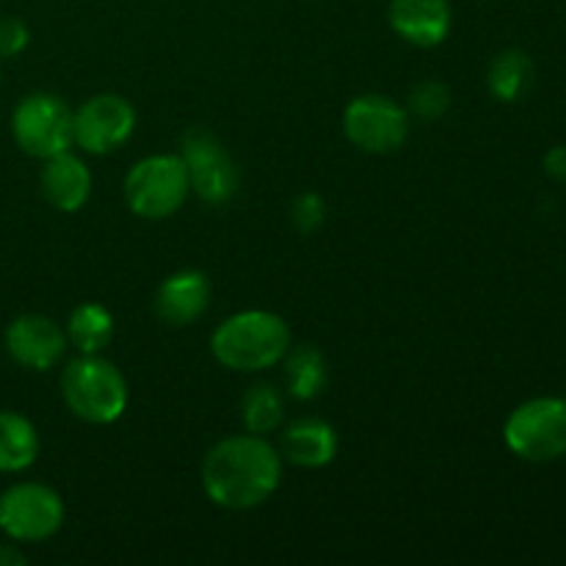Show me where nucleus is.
I'll use <instances>...</instances> for the list:
<instances>
[{
	"label": "nucleus",
	"mask_w": 566,
	"mask_h": 566,
	"mask_svg": "<svg viewBox=\"0 0 566 566\" xmlns=\"http://www.w3.org/2000/svg\"><path fill=\"white\" fill-rule=\"evenodd\" d=\"M282 457L265 437H224L202 462L205 495L230 512L258 509L280 490Z\"/></svg>",
	"instance_id": "obj_1"
},
{
	"label": "nucleus",
	"mask_w": 566,
	"mask_h": 566,
	"mask_svg": "<svg viewBox=\"0 0 566 566\" xmlns=\"http://www.w3.org/2000/svg\"><path fill=\"white\" fill-rule=\"evenodd\" d=\"M291 348V329L282 315L269 310H243L216 326L210 352L216 363L238 374H260L285 359Z\"/></svg>",
	"instance_id": "obj_2"
},
{
	"label": "nucleus",
	"mask_w": 566,
	"mask_h": 566,
	"mask_svg": "<svg viewBox=\"0 0 566 566\" xmlns=\"http://www.w3.org/2000/svg\"><path fill=\"white\" fill-rule=\"evenodd\" d=\"M61 398L83 423L111 426L125 415L130 390L114 363L99 354H81L61 374Z\"/></svg>",
	"instance_id": "obj_3"
},
{
	"label": "nucleus",
	"mask_w": 566,
	"mask_h": 566,
	"mask_svg": "<svg viewBox=\"0 0 566 566\" xmlns=\"http://www.w3.org/2000/svg\"><path fill=\"white\" fill-rule=\"evenodd\" d=\"M191 175L180 155H149L125 177V202L138 219H169L186 205Z\"/></svg>",
	"instance_id": "obj_4"
},
{
	"label": "nucleus",
	"mask_w": 566,
	"mask_h": 566,
	"mask_svg": "<svg viewBox=\"0 0 566 566\" xmlns=\"http://www.w3.org/2000/svg\"><path fill=\"white\" fill-rule=\"evenodd\" d=\"M509 451L523 462L547 464L566 457V398H531L503 426Z\"/></svg>",
	"instance_id": "obj_5"
},
{
	"label": "nucleus",
	"mask_w": 566,
	"mask_h": 566,
	"mask_svg": "<svg viewBox=\"0 0 566 566\" xmlns=\"http://www.w3.org/2000/svg\"><path fill=\"white\" fill-rule=\"evenodd\" d=\"M11 136L25 155L48 160L72 147V111L61 97L33 92L11 114Z\"/></svg>",
	"instance_id": "obj_6"
},
{
	"label": "nucleus",
	"mask_w": 566,
	"mask_h": 566,
	"mask_svg": "<svg viewBox=\"0 0 566 566\" xmlns=\"http://www.w3.org/2000/svg\"><path fill=\"white\" fill-rule=\"evenodd\" d=\"M64 501L39 481H22L0 495V531L17 545L44 542L64 525Z\"/></svg>",
	"instance_id": "obj_7"
},
{
	"label": "nucleus",
	"mask_w": 566,
	"mask_h": 566,
	"mask_svg": "<svg viewBox=\"0 0 566 566\" xmlns=\"http://www.w3.org/2000/svg\"><path fill=\"white\" fill-rule=\"evenodd\" d=\"M343 133L368 155H390L409 138V111L385 94H359L343 111Z\"/></svg>",
	"instance_id": "obj_8"
},
{
	"label": "nucleus",
	"mask_w": 566,
	"mask_h": 566,
	"mask_svg": "<svg viewBox=\"0 0 566 566\" xmlns=\"http://www.w3.org/2000/svg\"><path fill=\"white\" fill-rule=\"evenodd\" d=\"M182 164L191 175V191L208 205H227L241 188V175L230 155L221 149L213 133L191 127L182 136Z\"/></svg>",
	"instance_id": "obj_9"
},
{
	"label": "nucleus",
	"mask_w": 566,
	"mask_h": 566,
	"mask_svg": "<svg viewBox=\"0 0 566 566\" xmlns=\"http://www.w3.org/2000/svg\"><path fill=\"white\" fill-rule=\"evenodd\" d=\"M136 130V111L119 94H94L72 111V142L88 155L116 153Z\"/></svg>",
	"instance_id": "obj_10"
},
{
	"label": "nucleus",
	"mask_w": 566,
	"mask_h": 566,
	"mask_svg": "<svg viewBox=\"0 0 566 566\" xmlns=\"http://www.w3.org/2000/svg\"><path fill=\"white\" fill-rule=\"evenodd\" d=\"M6 352L22 368L44 374L64 357L66 332L48 315H17L6 329Z\"/></svg>",
	"instance_id": "obj_11"
},
{
	"label": "nucleus",
	"mask_w": 566,
	"mask_h": 566,
	"mask_svg": "<svg viewBox=\"0 0 566 566\" xmlns=\"http://www.w3.org/2000/svg\"><path fill=\"white\" fill-rule=\"evenodd\" d=\"M390 25L415 48H437L453 25L448 0H390Z\"/></svg>",
	"instance_id": "obj_12"
},
{
	"label": "nucleus",
	"mask_w": 566,
	"mask_h": 566,
	"mask_svg": "<svg viewBox=\"0 0 566 566\" xmlns=\"http://www.w3.org/2000/svg\"><path fill=\"white\" fill-rule=\"evenodd\" d=\"M210 304V282L202 271H177L160 282L155 313L166 326H188L202 318Z\"/></svg>",
	"instance_id": "obj_13"
},
{
	"label": "nucleus",
	"mask_w": 566,
	"mask_h": 566,
	"mask_svg": "<svg viewBox=\"0 0 566 566\" xmlns=\"http://www.w3.org/2000/svg\"><path fill=\"white\" fill-rule=\"evenodd\" d=\"M42 193L61 213H77L92 197V171L70 149L44 160Z\"/></svg>",
	"instance_id": "obj_14"
},
{
	"label": "nucleus",
	"mask_w": 566,
	"mask_h": 566,
	"mask_svg": "<svg viewBox=\"0 0 566 566\" xmlns=\"http://www.w3.org/2000/svg\"><path fill=\"white\" fill-rule=\"evenodd\" d=\"M280 457L304 470H318L335 462L337 434L326 420L298 418L280 434Z\"/></svg>",
	"instance_id": "obj_15"
},
{
	"label": "nucleus",
	"mask_w": 566,
	"mask_h": 566,
	"mask_svg": "<svg viewBox=\"0 0 566 566\" xmlns=\"http://www.w3.org/2000/svg\"><path fill=\"white\" fill-rule=\"evenodd\" d=\"M39 459V434L28 418L0 409V473H22Z\"/></svg>",
	"instance_id": "obj_16"
},
{
	"label": "nucleus",
	"mask_w": 566,
	"mask_h": 566,
	"mask_svg": "<svg viewBox=\"0 0 566 566\" xmlns=\"http://www.w3.org/2000/svg\"><path fill=\"white\" fill-rule=\"evenodd\" d=\"M329 381L326 357L310 343L287 348L285 354V385L296 401H315Z\"/></svg>",
	"instance_id": "obj_17"
},
{
	"label": "nucleus",
	"mask_w": 566,
	"mask_h": 566,
	"mask_svg": "<svg viewBox=\"0 0 566 566\" xmlns=\"http://www.w3.org/2000/svg\"><path fill=\"white\" fill-rule=\"evenodd\" d=\"M114 340V315L103 304H77L66 321V343L81 354H103Z\"/></svg>",
	"instance_id": "obj_18"
},
{
	"label": "nucleus",
	"mask_w": 566,
	"mask_h": 566,
	"mask_svg": "<svg viewBox=\"0 0 566 566\" xmlns=\"http://www.w3.org/2000/svg\"><path fill=\"white\" fill-rule=\"evenodd\" d=\"M241 418L249 434L269 437L285 423V398L271 381H258L241 398Z\"/></svg>",
	"instance_id": "obj_19"
},
{
	"label": "nucleus",
	"mask_w": 566,
	"mask_h": 566,
	"mask_svg": "<svg viewBox=\"0 0 566 566\" xmlns=\"http://www.w3.org/2000/svg\"><path fill=\"white\" fill-rule=\"evenodd\" d=\"M531 72H534V64H531V59L523 50H503L490 64V72H486L492 97L501 99V103L520 99L525 88H528Z\"/></svg>",
	"instance_id": "obj_20"
},
{
	"label": "nucleus",
	"mask_w": 566,
	"mask_h": 566,
	"mask_svg": "<svg viewBox=\"0 0 566 566\" xmlns=\"http://www.w3.org/2000/svg\"><path fill=\"white\" fill-rule=\"evenodd\" d=\"M451 108V92L442 81H423L409 92V111L420 119H440Z\"/></svg>",
	"instance_id": "obj_21"
},
{
	"label": "nucleus",
	"mask_w": 566,
	"mask_h": 566,
	"mask_svg": "<svg viewBox=\"0 0 566 566\" xmlns=\"http://www.w3.org/2000/svg\"><path fill=\"white\" fill-rule=\"evenodd\" d=\"M291 221L302 235H310V232L321 230L326 221V202L324 197L318 193L307 191V193H298L296 202L291 208Z\"/></svg>",
	"instance_id": "obj_22"
},
{
	"label": "nucleus",
	"mask_w": 566,
	"mask_h": 566,
	"mask_svg": "<svg viewBox=\"0 0 566 566\" xmlns=\"http://www.w3.org/2000/svg\"><path fill=\"white\" fill-rule=\"evenodd\" d=\"M31 42V33L28 25L17 17H3L0 20V59H14Z\"/></svg>",
	"instance_id": "obj_23"
},
{
	"label": "nucleus",
	"mask_w": 566,
	"mask_h": 566,
	"mask_svg": "<svg viewBox=\"0 0 566 566\" xmlns=\"http://www.w3.org/2000/svg\"><path fill=\"white\" fill-rule=\"evenodd\" d=\"M545 171L553 180H566V147H553L545 155Z\"/></svg>",
	"instance_id": "obj_24"
},
{
	"label": "nucleus",
	"mask_w": 566,
	"mask_h": 566,
	"mask_svg": "<svg viewBox=\"0 0 566 566\" xmlns=\"http://www.w3.org/2000/svg\"><path fill=\"white\" fill-rule=\"evenodd\" d=\"M28 556L14 545H0V566H25Z\"/></svg>",
	"instance_id": "obj_25"
}]
</instances>
